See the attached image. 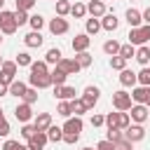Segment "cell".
Masks as SVG:
<instances>
[{
    "label": "cell",
    "mask_w": 150,
    "mask_h": 150,
    "mask_svg": "<svg viewBox=\"0 0 150 150\" xmlns=\"http://www.w3.org/2000/svg\"><path fill=\"white\" fill-rule=\"evenodd\" d=\"M26 145H21L19 141H5V145H2V150H23Z\"/></svg>",
    "instance_id": "obj_48"
},
{
    "label": "cell",
    "mask_w": 150,
    "mask_h": 150,
    "mask_svg": "<svg viewBox=\"0 0 150 150\" xmlns=\"http://www.w3.org/2000/svg\"><path fill=\"white\" fill-rule=\"evenodd\" d=\"M82 150H94V148H82Z\"/></svg>",
    "instance_id": "obj_59"
},
{
    "label": "cell",
    "mask_w": 150,
    "mask_h": 150,
    "mask_svg": "<svg viewBox=\"0 0 150 150\" xmlns=\"http://www.w3.org/2000/svg\"><path fill=\"white\" fill-rule=\"evenodd\" d=\"M82 127H84V122H82V117H68L66 122H63V134H80L82 131Z\"/></svg>",
    "instance_id": "obj_11"
},
{
    "label": "cell",
    "mask_w": 150,
    "mask_h": 150,
    "mask_svg": "<svg viewBox=\"0 0 150 150\" xmlns=\"http://www.w3.org/2000/svg\"><path fill=\"white\" fill-rule=\"evenodd\" d=\"M70 108H73V115H75V117H82V115L89 110L82 98H73V101H70Z\"/></svg>",
    "instance_id": "obj_29"
},
{
    "label": "cell",
    "mask_w": 150,
    "mask_h": 150,
    "mask_svg": "<svg viewBox=\"0 0 150 150\" xmlns=\"http://www.w3.org/2000/svg\"><path fill=\"white\" fill-rule=\"evenodd\" d=\"M54 98H59V101H73L75 98V87H68V84L54 87Z\"/></svg>",
    "instance_id": "obj_12"
},
{
    "label": "cell",
    "mask_w": 150,
    "mask_h": 150,
    "mask_svg": "<svg viewBox=\"0 0 150 150\" xmlns=\"http://www.w3.org/2000/svg\"><path fill=\"white\" fill-rule=\"evenodd\" d=\"M56 68H61L66 75H75V73H80V63H77L75 59H61Z\"/></svg>",
    "instance_id": "obj_18"
},
{
    "label": "cell",
    "mask_w": 150,
    "mask_h": 150,
    "mask_svg": "<svg viewBox=\"0 0 150 150\" xmlns=\"http://www.w3.org/2000/svg\"><path fill=\"white\" fill-rule=\"evenodd\" d=\"M28 26H30L33 30H42V26H45V19H42L40 14H33V16L28 19Z\"/></svg>",
    "instance_id": "obj_40"
},
{
    "label": "cell",
    "mask_w": 150,
    "mask_h": 150,
    "mask_svg": "<svg viewBox=\"0 0 150 150\" xmlns=\"http://www.w3.org/2000/svg\"><path fill=\"white\" fill-rule=\"evenodd\" d=\"M110 68L112 70H124L127 68V59H122L120 54L117 56H110Z\"/></svg>",
    "instance_id": "obj_38"
},
{
    "label": "cell",
    "mask_w": 150,
    "mask_h": 150,
    "mask_svg": "<svg viewBox=\"0 0 150 150\" xmlns=\"http://www.w3.org/2000/svg\"><path fill=\"white\" fill-rule=\"evenodd\" d=\"M54 2H59V0H54Z\"/></svg>",
    "instance_id": "obj_64"
},
{
    "label": "cell",
    "mask_w": 150,
    "mask_h": 150,
    "mask_svg": "<svg viewBox=\"0 0 150 150\" xmlns=\"http://www.w3.org/2000/svg\"><path fill=\"white\" fill-rule=\"evenodd\" d=\"M23 42H26V47H40V45H42V35H40V30H30V33H26Z\"/></svg>",
    "instance_id": "obj_22"
},
{
    "label": "cell",
    "mask_w": 150,
    "mask_h": 150,
    "mask_svg": "<svg viewBox=\"0 0 150 150\" xmlns=\"http://www.w3.org/2000/svg\"><path fill=\"white\" fill-rule=\"evenodd\" d=\"M138 84H141V87H150V68H148V66L141 68V73H138Z\"/></svg>",
    "instance_id": "obj_39"
},
{
    "label": "cell",
    "mask_w": 150,
    "mask_h": 150,
    "mask_svg": "<svg viewBox=\"0 0 150 150\" xmlns=\"http://www.w3.org/2000/svg\"><path fill=\"white\" fill-rule=\"evenodd\" d=\"M0 35H2V33H0ZM0 42H2V38H0Z\"/></svg>",
    "instance_id": "obj_62"
},
{
    "label": "cell",
    "mask_w": 150,
    "mask_h": 150,
    "mask_svg": "<svg viewBox=\"0 0 150 150\" xmlns=\"http://www.w3.org/2000/svg\"><path fill=\"white\" fill-rule=\"evenodd\" d=\"M141 66H148V61H150V47L148 45H143V47H138L136 49V56H134Z\"/></svg>",
    "instance_id": "obj_26"
},
{
    "label": "cell",
    "mask_w": 150,
    "mask_h": 150,
    "mask_svg": "<svg viewBox=\"0 0 150 150\" xmlns=\"http://www.w3.org/2000/svg\"><path fill=\"white\" fill-rule=\"evenodd\" d=\"M77 138H80V134H63V143H68V145H75Z\"/></svg>",
    "instance_id": "obj_51"
},
{
    "label": "cell",
    "mask_w": 150,
    "mask_h": 150,
    "mask_svg": "<svg viewBox=\"0 0 150 150\" xmlns=\"http://www.w3.org/2000/svg\"><path fill=\"white\" fill-rule=\"evenodd\" d=\"M61 59H63V54H61L59 47H52V49H47V54H45V61H47V63H54V66H59Z\"/></svg>",
    "instance_id": "obj_23"
},
{
    "label": "cell",
    "mask_w": 150,
    "mask_h": 150,
    "mask_svg": "<svg viewBox=\"0 0 150 150\" xmlns=\"http://www.w3.org/2000/svg\"><path fill=\"white\" fill-rule=\"evenodd\" d=\"M21 101H23V103H30V105H33V103H35V101H38V89H33V87H28V89H26V94H23V98H21Z\"/></svg>",
    "instance_id": "obj_42"
},
{
    "label": "cell",
    "mask_w": 150,
    "mask_h": 150,
    "mask_svg": "<svg viewBox=\"0 0 150 150\" xmlns=\"http://www.w3.org/2000/svg\"><path fill=\"white\" fill-rule=\"evenodd\" d=\"M124 16H127V23H129L131 28H141V26H143V14H141L138 9H134V7H129Z\"/></svg>",
    "instance_id": "obj_16"
},
{
    "label": "cell",
    "mask_w": 150,
    "mask_h": 150,
    "mask_svg": "<svg viewBox=\"0 0 150 150\" xmlns=\"http://www.w3.org/2000/svg\"><path fill=\"white\" fill-rule=\"evenodd\" d=\"M129 117H131V122L143 124V122L150 117V108H148V105H143V103H134V105H131V110H129Z\"/></svg>",
    "instance_id": "obj_5"
},
{
    "label": "cell",
    "mask_w": 150,
    "mask_h": 150,
    "mask_svg": "<svg viewBox=\"0 0 150 150\" xmlns=\"http://www.w3.org/2000/svg\"><path fill=\"white\" fill-rule=\"evenodd\" d=\"M0 16H2L0 33H2V35H12V33H16L19 23H16V19H14V12H7V9H2V12H0Z\"/></svg>",
    "instance_id": "obj_3"
},
{
    "label": "cell",
    "mask_w": 150,
    "mask_h": 150,
    "mask_svg": "<svg viewBox=\"0 0 150 150\" xmlns=\"http://www.w3.org/2000/svg\"><path fill=\"white\" fill-rule=\"evenodd\" d=\"M112 145H115V150H131V145H134V143H131V141H127V138L122 136V138H120V141H115Z\"/></svg>",
    "instance_id": "obj_46"
},
{
    "label": "cell",
    "mask_w": 150,
    "mask_h": 150,
    "mask_svg": "<svg viewBox=\"0 0 150 150\" xmlns=\"http://www.w3.org/2000/svg\"><path fill=\"white\" fill-rule=\"evenodd\" d=\"M30 63H33V59H30L28 52H19L16 54V66H28L30 68Z\"/></svg>",
    "instance_id": "obj_41"
},
{
    "label": "cell",
    "mask_w": 150,
    "mask_h": 150,
    "mask_svg": "<svg viewBox=\"0 0 150 150\" xmlns=\"http://www.w3.org/2000/svg\"><path fill=\"white\" fill-rule=\"evenodd\" d=\"M117 26H120V19H117L115 14H105V16L101 19V28H103V30H117Z\"/></svg>",
    "instance_id": "obj_21"
},
{
    "label": "cell",
    "mask_w": 150,
    "mask_h": 150,
    "mask_svg": "<svg viewBox=\"0 0 150 150\" xmlns=\"http://www.w3.org/2000/svg\"><path fill=\"white\" fill-rule=\"evenodd\" d=\"M30 75H49L47 61H33L30 63Z\"/></svg>",
    "instance_id": "obj_28"
},
{
    "label": "cell",
    "mask_w": 150,
    "mask_h": 150,
    "mask_svg": "<svg viewBox=\"0 0 150 150\" xmlns=\"http://www.w3.org/2000/svg\"><path fill=\"white\" fill-rule=\"evenodd\" d=\"M105 127L108 129H117V112H108L105 115ZM122 131V129H120Z\"/></svg>",
    "instance_id": "obj_45"
},
{
    "label": "cell",
    "mask_w": 150,
    "mask_h": 150,
    "mask_svg": "<svg viewBox=\"0 0 150 150\" xmlns=\"http://www.w3.org/2000/svg\"><path fill=\"white\" fill-rule=\"evenodd\" d=\"M120 56L129 61L131 56H136V47H134V45H129V42H127V45H122V47H120Z\"/></svg>",
    "instance_id": "obj_36"
},
{
    "label": "cell",
    "mask_w": 150,
    "mask_h": 150,
    "mask_svg": "<svg viewBox=\"0 0 150 150\" xmlns=\"http://www.w3.org/2000/svg\"><path fill=\"white\" fill-rule=\"evenodd\" d=\"M127 38H129V45H134V47H143V45L150 40V26L145 23V26H141V28H131Z\"/></svg>",
    "instance_id": "obj_1"
},
{
    "label": "cell",
    "mask_w": 150,
    "mask_h": 150,
    "mask_svg": "<svg viewBox=\"0 0 150 150\" xmlns=\"http://www.w3.org/2000/svg\"><path fill=\"white\" fill-rule=\"evenodd\" d=\"M148 98H150V87H134L131 89V101H136V103H148Z\"/></svg>",
    "instance_id": "obj_14"
},
{
    "label": "cell",
    "mask_w": 150,
    "mask_h": 150,
    "mask_svg": "<svg viewBox=\"0 0 150 150\" xmlns=\"http://www.w3.org/2000/svg\"><path fill=\"white\" fill-rule=\"evenodd\" d=\"M7 134H9V122L2 120V122H0V136H7Z\"/></svg>",
    "instance_id": "obj_53"
},
{
    "label": "cell",
    "mask_w": 150,
    "mask_h": 150,
    "mask_svg": "<svg viewBox=\"0 0 150 150\" xmlns=\"http://www.w3.org/2000/svg\"><path fill=\"white\" fill-rule=\"evenodd\" d=\"M122 136H124V134H122L120 129H108V141H112V143H115V141H120Z\"/></svg>",
    "instance_id": "obj_49"
},
{
    "label": "cell",
    "mask_w": 150,
    "mask_h": 150,
    "mask_svg": "<svg viewBox=\"0 0 150 150\" xmlns=\"http://www.w3.org/2000/svg\"><path fill=\"white\" fill-rule=\"evenodd\" d=\"M145 105H148V108H150V98H148V103H145Z\"/></svg>",
    "instance_id": "obj_58"
},
{
    "label": "cell",
    "mask_w": 150,
    "mask_h": 150,
    "mask_svg": "<svg viewBox=\"0 0 150 150\" xmlns=\"http://www.w3.org/2000/svg\"><path fill=\"white\" fill-rule=\"evenodd\" d=\"M56 112L61 115V117H73V108H70V101H59V105H56Z\"/></svg>",
    "instance_id": "obj_32"
},
{
    "label": "cell",
    "mask_w": 150,
    "mask_h": 150,
    "mask_svg": "<svg viewBox=\"0 0 150 150\" xmlns=\"http://www.w3.org/2000/svg\"><path fill=\"white\" fill-rule=\"evenodd\" d=\"M2 7H5V0H0V12H2Z\"/></svg>",
    "instance_id": "obj_56"
},
{
    "label": "cell",
    "mask_w": 150,
    "mask_h": 150,
    "mask_svg": "<svg viewBox=\"0 0 150 150\" xmlns=\"http://www.w3.org/2000/svg\"><path fill=\"white\" fill-rule=\"evenodd\" d=\"M124 138L131 141V143L143 141V138H145V129H143V124H131L129 129H124Z\"/></svg>",
    "instance_id": "obj_8"
},
{
    "label": "cell",
    "mask_w": 150,
    "mask_h": 150,
    "mask_svg": "<svg viewBox=\"0 0 150 150\" xmlns=\"http://www.w3.org/2000/svg\"><path fill=\"white\" fill-rule=\"evenodd\" d=\"M96 150H115V145H112V141L105 138V141H101V143L96 145Z\"/></svg>",
    "instance_id": "obj_52"
},
{
    "label": "cell",
    "mask_w": 150,
    "mask_h": 150,
    "mask_svg": "<svg viewBox=\"0 0 150 150\" xmlns=\"http://www.w3.org/2000/svg\"><path fill=\"white\" fill-rule=\"evenodd\" d=\"M75 61L80 63V68H89V66H91V54H89V52H80V54L75 56Z\"/></svg>",
    "instance_id": "obj_37"
},
{
    "label": "cell",
    "mask_w": 150,
    "mask_h": 150,
    "mask_svg": "<svg viewBox=\"0 0 150 150\" xmlns=\"http://www.w3.org/2000/svg\"><path fill=\"white\" fill-rule=\"evenodd\" d=\"M2 120H5V115H2V108H0V122H2Z\"/></svg>",
    "instance_id": "obj_57"
},
{
    "label": "cell",
    "mask_w": 150,
    "mask_h": 150,
    "mask_svg": "<svg viewBox=\"0 0 150 150\" xmlns=\"http://www.w3.org/2000/svg\"><path fill=\"white\" fill-rule=\"evenodd\" d=\"M35 134H38V129H35V124H23V127H21V136H23L26 141H28V138H33Z\"/></svg>",
    "instance_id": "obj_43"
},
{
    "label": "cell",
    "mask_w": 150,
    "mask_h": 150,
    "mask_svg": "<svg viewBox=\"0 0 150 150\" xmlns=\"http://www.w3.org/2000/svg\"><path fill=\"white\" fill-rule=\"evenodd\" d=\"M120 47H122V45H120L117 40H105V42H103V52H105L108 56H117V54H120Z\"/></svg>",
    "instance_id": "obj_27"
},
{
    "label": "cell",
    "mask_w": 150,
    "mask_h": 150,
    "mask_svg": "<svg viewBox=\"0 0 150 150\" xmlns=\"http://www.w3.org/2000/svg\"><path fill=\"white\" fill-rule=\"evenodd\" d=\"M16 61H2V66H0V82L2 84H12L14 82V75H16Z\"/></svg>",
    "instance_id": "obj_4"
},
{
    "label": "cell",
    "mask_w": 150,
    "mask_h": 150,
    "mask_svg": "<svg viewBox=\"0 0 150 150\" xmlns=\"http://www.w3.org/2000/svg\"><path fill=\"white\" fill-rule=\"evenodd\" d=\"M47 138H49L52 143H59V141H63V129H61V127H56V124H52V127L47 129Z\"/></svg>",
    "instance_id": "obj_30"
},
{
    "label": "cell",
    "mask_w": 150,
    "mask_h": 150,
    "mask_svg": "<svg viewBox=\"0 0 150 150\" xmlns=\"http://www.w3.org/2000/svg\"><path fill=\"white\" fill-rule=\"evenodd\" d=\"M26 89H28V87H26V84H23L21 80H14V82L9 84V94H12V96H16V98H23Z\"/></svg>",
    "instance_id": "obj_25"
},
{
    "label": "cell",
    "mask_w": 150,
    "mask_h": 150,
    "mask_svg": "<svg viewBox=\"0 0 150 150\" xmlns=\"http://www.w3.org/2000/svg\"><path fill=\"white\" fill-rule=\"evenodd\" d=\"M129 127H131L129 112H120V110H117V129H129Z\"/></svg>",
    "instance_id": "obj_33"
},
{
    "label": "cell",
    "mask_w": 150,
    "mask_h": 150,
    "mask_svg": "<svg viewBox=\"0 0 150 150\" xmlns=\"http://www.w3.org/2000/svg\"><path fill=\"white\" fill-rule=\"evenodd\" d=\"M14 2H16V9H21V12H28L35 7V0H14Z\"/></svg>",
    "instance_id": "obj_44"
},
{
    "label": "cell",
    "mask_w": 150,
    "mask_h": 150,
    "mask_svg": "<svg viewBox=\"0 0 150 150\" xmlns=\"http://www.w3.org/2000/svg\"><path fill=\"white\" fill-rule=\"evenodd\" d=\"M105 124V115H91V127H103Z\"/></svg>",
    "instance_id": "obj_50"
},
{
    "label": "cell",
    "mask_w": 150,
    "mask_h": 150,
    "mask_svg": "<svg viewBox=\"0 0 150 150\" xmlns=\"http://www.w3.org/2000/svg\"><path fill=\"white\" fill-rule=\"evenodd\" d=\"M70 14H73L75 19H84V14H87V5H82V2H75V5L70 7Z\"/></svg>",
    "instance_id": "obj_35"
},
{
    "label": "cell",
    "mask_w": 150,
    "mask_h": 150,
    "mask_svg": "<svg viewBox=\"0 0 150 150\" xmlns=\"http://www.w3.org/2000/svg\"><path fill=\"white\" fill-rule=\"evenodd\" d=\"M28 82H30V87H33V89H47V87H52L49 75H30V77H28Z\"/></svg>",
    "instance_id": "obj_19"
},
{
    "label": "cell",
    "mask_w": 150,
    "mask_h": 150,
    "mask_svg": "<svg viewBox=\"0 0 150 150\" xmlns=\"http://www.w3.org/2000/svg\"><path fill=\"white\" fill-rule=\"evenodd\" d=\"M0 26H2V16H0Z\"/></svg>",
    "instance_id": "obj_61"
},
{
    "label": "cell",
    "mask_w": 150,
    "mask_h": 150,
    "mask_svg": "<svg viewBox=\"0 0 150 150\" xmlns=\"http://www.w3.org/2000/svg\"><path fill=\"white\" fill-rule=\"evenodd\" d=\"M70 2L68 0H59L56 2V16H66V14H70Z\"/></svg>",
    "instance_id": "obj_34"
},
{
    "label": "cell",
    "mask_w": 150,
    "mask_h": 150,
    "mask_svg": "<svg viewBox=\"0 0 150 150\" xmlns=\"http://www.w3.org/2000/svg\"><path fill=\"white\" fill-rule=\"evenodd\" d=\"M70 30V26H68V21L63 19V16H54L52 21H49V33L52 35H66Z\"/></svg>",
    "instance_id": "obj_7"
},
{
    "label": "cell",
    "mask_w": 150,
    "mask_h": 150,
    "mask_svg": "<svg viewBox=\"0 0 150 150\" xmlns=\"http://www.w3.org/2000/svg\"><path fill=\"white\" fill-rule=\"evenodd\" d=\"M0 66H2V59H0Z\"/></svg>",
    "instance_id": "obj_63"
},
{
    "label": "cell",
    "mask_w": 150,
    "mask_h": 150,
    "mask_svg": "<svg viewBox=\"0 0 150 150\" xmlns=\"http://www.w3.org/2000/svg\"><path fill=\"white\" fill-rule=\"evenodd\" d=\"M7 94H9V87H7V84H2V82H0V96H7Z\"/></svg>",
    "instance_id": "obj_54"
},
{
    "label": "cell",
    "mask_w": 150,
    "mask_h": 150,
    "mask_svg": "<svg viewBox=\"0 0 150 150\" xmlns=\"http://www.w3.org/2000/svg\"><path fill=\"white\" fill-rule=\"evenodd\" d=\"M87 14H91L94 19H101V16H105V5H103L101 0H89V5H87Z\"/></svg>",
    "instance_id": "obj_15"
},
{
    "label": "cell",
    "mask_w": 150,
    "mask_h": 150,
    "mask_svg": "<svg viewBox=\"0 0 150 150\" xmlns=\"http://www.w3.org/2000/svg\"><path fill=\"white\" fill-rule=\"evenodd\" d=\"M84 28H87V35H96V33L101 30V21L91 16V19H87V21H84Z\"/></svg>",
    "instance_id": "obj_31"
},
{
    "label": "cell",
    "mask_w": 150,
    "mask_h": 150,
    "mask_svg": "<svg viewBox=\"0 0 150 150\" xmlns=\"http://www.w3.org/2000/svg\"><path fill=\"white\" fill-rule=\"evenodd\" d=\"M33 124H35V129H38V131H47V129L52 127V115H49V112H40V115L35 117V122H33Z\"/></svg>",
    "instance_id": "obj_20"
},
{
    "label": "cell",
    "mask_w": 150,
    "mask_h": 150,
    "mask_svg": "<svg viewBox=\"0 0 150 150\" xmlns=\"http://www.w3.org/2000/svg\"><path fill=\"white\" fill-rule=\"evenodd\" d=\"M47 141H49V138H47V131H38L33 138H28V143H26V145H28L30 150H45Z\"/></svg>",
    "instance_id": "obj_13"
},
{
    "label": "cell",
    "mask_w": 150,
    "mask_h": 150,
    "mask_svg": "<svg viewBox=\"0 0 150 150\" xmlns=\"http://www.w3.org/2000/svg\"><path fill=\"white\" fill-rule=\"evenodd\" d=\"M66 77H68V75H66L61 68H54V70L49 73V80H52V84H54V87H61V84H66Z\"/></svg>",
    "instance_id": "obj_24"
},
{
    "label": "cell",
    "mask_w": 150,
    "mask_h": 150,
    "mask_svg": "<svg viewBox=\"0 0 150 150\" xmlns=\"http://www.w3.org/2000/svg\"><path fill=\"white\" fill-rule=\"evenodd\" d=\"M23 150H30V148H28V145H26V148H23Z\"/></svg>",
    "instance_id": "obj_60"
},
{
    "label": "cell",
    "mask_w": 150,
    "mask_h": 150,
    "mask_svg": "<svg viewBox=\"0 0 150 150\" xmlns=\"http://www.w3.org/2000/svg\"><path fill=\"white\" fill-rule=\"evenodd\" d=\"M89 42H91V38L87 35V33H80V35H75L73 38V52H87V47H89Z\"/></svg>",
    "instance_id": "obj_17"
},
{
    "label": "cell",
    "mask_w": 150,
    "mask_h": 150,
    "mask_svg": "<svg viewBox=\"0 0 150 150\" xmlns=\"http://www.w3.org/2000/svg\"><path fill=\"white\" fill-rule=\"evenodd\" d=\"M143 21H145V23H148V26H150V7H148V9H145V12H143Z\"/></svg>",
    "instance_id": "obj_55"
},
{
    "label": "cell",
    "mask_w": 150,
    "mask_h": 150,
    "mask_svg": "<svg viewBox=\"0 0 150 150\" xmlns=\"http://www.w3.org/2000/svg\"><path fill=\"white\" fill-rule=\"evenodd\" d=\"M120 84L122 87H136L138 84V73H134V70H129V68H124V70H120Z\"/></svg>",
    "instance_id": "obj_9"
},
{
    "label": "cell",
    "mask_w": 150,
    "mask_h": 150,
    "mask_svg": "<svg viewBox=\"0 0 150 150\" xmlns=\"http://www.w3.org/2000/svg\"><path fill=\"white\" fill-rule=\"evenodd\" d=\"M14 117H16L21 124H28V122H30V117H33V105L21 101V103L14 108Z\"/></svg>",
    "instance_id": "obj_6"
},
{
    "label": "cell",
    "mask_w": 150,
    "mask_h": 150,
    "mask_svg": "<svg viewBox=\"0 0 150 150\" xmlns=\"http://www.w3.org/2000/svg\"><path fill=\"white\" fill-rule=\"evenodd\" d=\"M14 19H16V23H19V26H23V23H28V19H30V16H28V12L16 9V12H14Z\"/></svg>",
    "instance_id": "obj_47"
},
{
    "label": "cell",
    "mask_w": 150,
    "mask_h": 150,
    "mask_svg": "<svg viewBox=\"0 0 150 150\" xmlns=\"http://www.w3.org/2000/svg\"><path fill=\"white\" fill-rule=\"evenodd\" d=\"M82 101H84V105L91 110L96 103H98V87H84V94H82Z\"/></svg>",
    "instance_id": "obj_10"
},
{
    "label": "cell",
    "mask_w": 150,
    "mask_h": 150,
    "mask_svg": "<svg viewBox=\"0 0 150 150\" xmlns=\"http://www.w3.org/2000/svg\"><path fill=\"white\" fill-rule=\"evenodd\" d=\"M112 105H115V110H120V112H127V110H131V105H134V101H131V94H129V91H124V89L115 91V94H112Z\"/></svg>",
    "instance_id": "obj_2"
}]
</instances>
